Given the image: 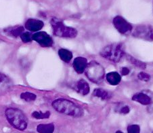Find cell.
<instances>
[{"mask_svg": "<svg viewBox=\"0 0 153 133\" xmlns=\"http://www.w3.org/2000/svg\"><path fill=\"white\" fill-rule=\"evenodd\" d=\"M52 105L56 111L68 116L80 117L84 115L82 108L68 99H58L52 102Z\"/></svg>", "mask_w": 153, "mask_h": 133, "instance_id": "6da1fadb", "label": "cell"}, {"mask_svg": "<svg viewBox=\"0 0 153 133\" xmlns=\"http://www.w3.org/2000/svg\"><path fill=\"white\" fill-rule=\"evenodd\" d=\"M7 122L11 126L20 131L26 130L29 120L21 110L16 108H8L5 111Z\"/></svg>", "mask_w": 153, "mask_h": 133, "instance_id": "7a4b0ae2", "label": "cell"}, {"mask_svg": "<svg viewBox=\"0 0 153 133\" xmlns=\"http://www.w3.org/2000/svg\"><path fill=\"white\" fill-rule=\"evenodd\" d=\"M100 55L102 57L106 58L113 63H119L125 57V46L121 43H115L108 45L102 49Z\"/></svg>", "mask_w": 153, "mask_h": 133, "instance_id": "3957f363", "label": "cell"}, {"mask_svg": "<svg viewBox=\"0 0 153 133\" xmlns=\"http://www.w3.org/2000/svg\"><path fill=\"white\" fill-rule=\"evenodd\" d=\"M53 35L57 37L65 38H75L77 36V31L73 27H67L56 18L51 20Z\"/></svg>", "mask_w": 153, "mask_h": 133, "instance_id": "277c9868", "label": "cell"}, {"mask_svg": "<svg viewBox=\"0 0 153 133\" xmlns=\"http://www.w3.org/2000/svg\"><path fill=\"white\" fill-rule=\"evenodd\" d=\"M85 73L89 80L95 84H100L105 75V71L102 65L96 61H90L88 63Z\"/></svg>", "mask_w": 153, "mask_h": 133, "instance_id": "5b68a950", "label": "cell"}, {"mask_svg": "<svg viewBox=\"0 0 153 133\" xmlns=\"http://www.w3.org/2000/svg\"><path fill=\"white\" fill-rule=\"evenodd\" d=\"M131 33L132 36L137 39L153 42V27L149 25L137 26Z\"/></svg>", "mask_w": 153, "mask_h": 133, "instance_id": "8992f818", "label": "cell"}, {"mask_svg": "<svg viewBox=\"0 0 153 133\" xmlns=\"http://www.w3.org/2000/svg\"><path fill=\"white\" fill-rule=\"evenodd\" d=\"M113 23L115 29L123 35H128L133 30L132 25L121 16H117L113 19Z\"/></svg>", "mask_w": 153, "mask_h": 133, "instance_id": "52a82bcc", "label": "cell"}, {"mask_svg": "<svg viewBox=\"0 0 153 133\" xmlns=\"http://www.w3.org/2000/svg\"><path fill=\"white\" fill-rule=\"evenodd\" d=\"M32 40L44 48L51 47L53 45V40L50 35L43 31H38L33 34Z\"/></svg>", "mask_w": 153, "mask_h": 133, "instance_id": "ba28073f", "label": "cell"}, {"mask_svg": "<svg viewBox=\"0 0 153 133\" xmlns=\"http://www.w3.org/2000/svg\"><path fill=\"white\" fill-rule=\"evenodd\" d=\"M44 26L43 22L40 20L29 19L25 22V28L30 32H38Z\"/></svg>", "mask_w": 153, "mask_h": 133, "instance_id": "9c48e42d", "label": "cell"}, {"mask_svg": "<svg viewBox=\"0 0 153 133\" xmlns=\"http://www.w3.org/2000/svg\"><path fill=\"white\" fill-rule=\"evenodd\" d=\"M87 65H88V60L82 57H79L75 58L73 63L74 69L76 73L79 74L85 72Z\"/></svg>", "mask_w": 153, "mask_h": 133, "instance_id": "30bf717a", "label": "cell"}, {"mask_svg": "<svg viewBox=\"0 0 153 133\" xmlns=\"http://www.w3.org/2000/svg\"><path fill=\"white\" fill-rule=\"evenodd\" d=\"M132 100L134 101L137 102L142 105H149L152 103V99L149 94H145L144 93H137L134 94L132 96Z\"/></svg>", "mask_w": 153, "mask_h": 133, "instance_id": "8fae6325", "label": "cell"}, {"mask_svg": "<svg viewBox=\"0 0 153 133\" xmlns=\"http://www.w3.org/2000/svg\"><path fill=\"white\" fill-rule=\"evenodd\" d=\"M76 90L81 95H87L90 93V88L88 83L85 80L81 79L76 84Z\"/></svg>", "mask_w": 153, "mask_h": 133, "instance_id": "7c38bea8", "label": "cell"}, {"mask_svg": "<svg viewBox=\"0 0 153 133\" xmlns=\"http://www.w3.org/2000/svg\"><path fill=\"white\" fill-rule=\"evenodd\" d=\"M12 86V80L5 74L0 73V92L9 90Z\"/></svg>", "mask_w": 153, "mask_h": 133, "instance_id": "4fadbf2b", "label": "cell"}, {"mask_svg": "<svg viewBox=\"0 0 153 133\" xmlns=\"http://www.w3.org/2000/svg\"><path fill=\"white\" fill-rule=\"evenodd\" d=\"M106 78L108 84L113 86L118 85L121 81V76L116 71H112V72L107 73Z\"/></svg>", "mask_w": 153, "mask_h": 133, "instance_id": "5bb4252c", "label": "cell"}, {"mask_svg": "<svg viewBox=\"0 0 153 133\" xmlns=\"http://www.w3.org/2000/svg\"><path fill=\"white\" fill-rule=\"evenodd\" d=\"M93 96L102 101H108L112 98V94L102 88H96L93 92Z\"/></svg>", "mask_w": 153, "mask_h": 133, "instance_id": "9a60e30c", "label": "cell"}, {"mask_svg": "<svg viewBox=\"0 0 153 133\" xmlns=\"http://www.w3.org/2000/svg\"><path fill=\"white\" fill-rule=\"evenodd\" d=\"M24 27L22 26H16L11 28H7L4 29V32L7 35L13 37H18L21 35L22 33H24Z\"/></svg>", "mask_w": 153, "mask_h": 133, "instance_id": "2e32d148", "label": "cell"}, {"mask_svg": "<svg viewBox=\"0 0 153 133\" xmlns=\"http://www.w3.org/2000/svg\"><path fill=\"white\" fill-rule=\"evenodd\" d=\"M125 57H126L127 61H128L129 63H130L132 65L137 66V67H138L140 69H145L146 68V64L142 62V61H140L138 59H137V58H134L133 56L129 55V54H126L125 55Z\"/></svg>", "mask_w": 153, "mask_h": 133, "instance_id": "e0dca14e", "label": "cell"}, {"mask_svg": "<svg viewBox=\"0 0 153 133\" xmlns=\"http://www.w3.org/2000/svg\"><path fill=\"white\" fill-rule=\"evenodd\" d=\"M55 126L53 124H41L37 126V131L39 133H53Z\"/></svg>", "mask_w": 153, "mask_h": 133, "instance_id": "ac0fdd59", "label": "cell"}, {"mask_svg": "<svg viewBox=\"0 0 153 133\" xmlns=\"http://www.w3.org/2000/svg\"><path fill=\"white\" fill-rule=\"evenodd\" d=\"M58 56L64 62L69 63L73 58V53L70 50L61 48L58 50Z\"/></svg>", "mask_w": 153, "mask_h": 133, "instance_id": "d6986e66", "label": "cell"}, {"mask_svg": "<svg viewBox=\"0 0 153 133\" xmlns=\"http://www.w3.org/2000/svg\"><path fill=\"white\" fill-rule=\"evenodd\" d=\"M32 117L37 120H44L48 119L50 117V112L46 111L45 112H42L41 111H35L31 114Z\"/></svg>", "mask_w": 153, "mask_h": 133, "instance_id": "ffe728a7", "label": "cell"}, {"mask_svg": "<svg viewBox=\"0 0 153 133\" xmlns=\"http://www.w3.org/2000/svg\"><path fill=\"white\" fill-rule=\"evenodd\" d=\"M20 99L26 102L34 101L37 99V95L30 92H24L20 94Z\"/></svg>", "mask_w": 153, "mask_h": 133, "instance_id": "44dd1931", "label": "cell"}, {"mask_svg": "<svg viewBox=\"0 0 153 133\" xmlns=\"http://www.w3.org/2000/svg\"><path fill=\"white\" fill-rule=\"evenodd\" d=\"M33 35L30 32H24L22 33L20 35V39H21L22 42L24 43H29L31 42Z\"/></svg>", "mask_w": 153, "mask_h": 133, "instance_id": "7402d4cb", "label": "cell"}, {"mask_svg": "<svg viewBox=\"0 0 153 133\" xmlns=\"http://www.w3.org/2000/svg\"><path fill=\"white\" fill-rule=\"evenodd\" d=\"M127 133H140V127L137 124L129 125L127 129Z\"/></svg>", "mask_w": 153, "mask_h": 133, "instance_id": "603a6c76", "label": "cell"}, {"mask_svg": "<svg viewBox=\"0 0 153 133\" xmlns=\"http://www.w3.org/2000/svg\"><path fill=\"white\" fill-rule=\"evenodd\" d=\"M137 78H138L140 80L142 81H149L150 79V75L147 73L140 72L137 75Z\"/></svg>", "mask_w": 153, "mask_h": 133, "instance_id": "cb8c5ba5", "label": "cell"}, {"mask_svg": "<svg viewBox=\"0 0 153 133\" xmlns=\"http://www.w3.org/2000/svg\"><path fill=\"white\" fill-rule=\"evenodd\" d=\"M129 111H130L129 107L127 105L123 106L119 109V114H123V115H126L127 114H129Z\"/></svg>", "mask_w": 153, "mask_h": 133, "instance_id": "d4e9b609", "label": "cell"}, {"mask_svg": "<svg viewBox=\"0 0 153 133\" xmlns=\"http://www.w3.org/2000/svg\"><path fill=\"white\" fill-rule=\"evenodd\" d=\"M129 72L130 71L129 69L127 67H126V66H124V67L122 68L121 70V73L123 75H127L129 73Z\"/></svg>", "mask_w": 153, "mask_h": 133, "instance_id": "484cf974", "label": "cell"}, {"mask_svg": "<svg viewBox=\"0 0 153 133\" xmlns=\"http://www.w3.org/2000/svg\"><path fill=\"white\" fill-rule=\"evenodd\" d=\"M115 133H123V132H122V131H121V130H117V131Z\"/></svg>", "mask_w": 153, "mask_h": 133, "instance_id": "4316f807", "label": "cell"}, {"mask_svg": "<svg viewBox=\"0 0 153 133\" xmlns=\"http://www.w3.org/2000/svg\"><path fill=\"white\" fill-rule=\"evenodd\" d=\"M152 133H153V132H152Z\"/></svg>", "mask_w": 153, "mask_h": 133, "instance_id": "83f0119b", "label": "cell"}]
</instances>
